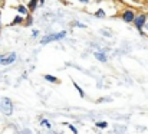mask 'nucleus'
Wrapping results in <instances>:
<instances>
[{"label": "nucleus", "instance_id": "5", "mask_svg": "<svg viewBox=\"0 0 148 134\" xmlns=\"http://www.w3.org/2000/svg\"><path fill=\"white\" fill-rule=\"evenodd\" d=\"M17 59V55L14 53V52H10V53H6L4 55V58L1 59V62H0V65H3V66H7V65H12L14 61Z\"/></svg>", "mask_w": 148, "mask_h": 134}, {"label": "nucleus", "instance_id": "23", "mask_svg": "<svg viewBox=\"0 0 148 134\" xmlns=\"http://www.w3.org/2000/svg\"><path fill=\"white\" fill-rule=\"evenodd\" d=\"M45 1L46 0H39V4H45Z\"/></svg>", "mask_w": 148, "mask_h": 134}, {"label": "nucleus", "instance_id": "11", "mask_svg": "<svg viewBox=\"0 0 148 134\" xmlns=\"http://www.w3.org/2000/svg\"><path fill=\"white\" fill-rule=\"evenodd\" d=\"M72 84H73V87L76 88V91L79 92V97H81V98H85V92H84V89H82V88H81V87H79V85H78V82H75V81H72Z\"/></svg>", "mask_w": 148, "mask_h": 134}, {"label": "nucleus", "instance_id": "16", "mask_svg": "<svg viewBox=\"0 0 148 134\" xmlns=\"http://www.w3.org/2000/svg\"><path fill=\"white\" fill-rule=\"evenodd\" d=\"M68 127H69V130H71L73 134H78V128H76L73 124H68Z\"/></svg>", "mask_w": 148, "mask_h": 134}, {"label": "nucleus", "instance_id": "17", "mask_svg": "<svg viewBox=\"0 0 148 134\" xmlns=\"http://www.w3.org/2000/svg\"><path fill=\"white\" fill-rule=\"evenodd\" d=\"M73 26H78V28H84V29L86 28V25H84V23H79V22H75V23H73Z\"/></svg>", "mask_w": 148, "mask_h": 134}, {"label": "nucleus", "instance_id": "10", "mask_svg": "<svg viewBox=\"0 0 148 134\" xmlns=\"http://www.w3.org/2000/svg\"><path fill=\"white\" fill-rule=\"evenodd\" d=\"M43 79H46L48 82H52V84H59V79H58L56 77L50 75V74H45V75H43Z\"/></svg>", "mask_w": 148, "mask_h": 134}, {"label": "nucleus", "instance_id": "2", "mask_svg": "<svg viewBox=\"0 0 148 134\" xmlns=\"http://www.w3.org/2000/svg\"><path fill=\"white\" fill-rule=\"evenodd\" d=\"M63 38H66V30H62V32H58V33H50L46 35L40 39V45H48L50 42H58V41H62Z\"/></svg>", "mask_w": 148, "mask_h": 134}, {"label": "nucleus", "instance_id": "1", "mask_svg": "<svg viewBox=\"0 0 148 134\" xmlns=\"http://www.w3.org/2000/svg\"><path fill=\"white\" fill-rule=\"evenodd\" d=\"M148 20V15L147 13H140V15H135V19H134V26L137 28V30L140 32V35H145V32H144V25L147 23Z\"/></svg>", "mask_w": 148, "mask_h": 134}, {"label": "nucleus", "instance_id": "3", "mask_svg": "<svg viewBox=\"0 0 148 134\" xmlns=\"http://www.w3.org/2000/svg\"><path fill=\"white\" fill-rule=\"evenodd\" d=\"M0 111L3 114H6V115H12L13 114V102H12L10 98L4 97V98L0 99Z\"/></svg>", "mask_w": 148, "mask_h": 134}, {"label": "nucleus", "instance_id": "19", "mask_svg": "<svg viewBox=\"0 0 148 134\" xmlns=\"http://www.w3.org/2000/svg\"><path fill=\"white\" fill-rule=\"evenodd\" d=\"M38 35H39V30H38V29H35V30L32 32V36H33V38H36Z\"/></svg>", "mask_w": 148, "mask_h": 134}, {"label": "nucleus", "instance_id": "21", "mask_svg": "<svg viewBox=\"0 0 148 134\" xmlns=\"http://www.w3.org/2000/svg\"><path fill=\"white\" fill-rule=\"evenodd\" d=\"M144 29H145V30H147V32H148V20H147V23L144 25Z\"/></svg>", "mask_w": 148, "mask_h": 134}, {"label": "nucleus", "instance_id": "22", "mask_svg": "<svg viewBox=\"0 0 148 134\" xmlns=\"http://www.w3.org/2000/svg\"><path fill=\"white\" fill-rule=\"evenodd\" d=\"M4 55H6V53H0V62H1V59L4 58Z\"/></svg>", "mask_w": 148, "mask_h": 134}, {"label": "nucleus", "instance_id": "14", "mask_svg": "<svg viewBox=\"0 0 148 134\" xmlns=\"http://www.w3.org/2000/svg\"><path fill=\"white\" fill-rule=\"evenodd\" d=\"M95 126H97L98 128H106V127H108V123H106V121H97Z\"/></svg>", "mask_w": 148, "mask_h": 134}, {"label": "nucleus", "instance_id": "12", "mask_svg": "<svg viewBox=\"0 0 148 134\" xmlns=\"http://www.w3.org/2000/svg\"><path fill=\"white\" fill-rule=\"evenodd\" d=\"M25 19H26V20H25V23H23L25 26H30V25L33 23V17H32V15H27Z\"/></svg>", "mask_w": 148, "mask_h": 134}, {"label": "nucleus", "instance_id": "18", "mask_svg": "<svg viewBox=\"0 0 148 134\" xmlns=\"http://www.w3.org/2000/svg\"><path fill=\"white\" fill-rule=\"evenodd\" d=\"M20 134H33L32 133V130H29V128H25V130H22Z\"/></svg>", "mask_w": 148, "mask_h": 134}, {"label": "nucleus", "instance_id": "4", "mask_svg": "<svg viewBox=\"0 0 148 134\" xmlns=\"http://www.w3.org/2000/svg\"><path fill=\"white\" fill-rule=\"evenodd\" d=\"M135 12L132 10V9H125V10H122V13H121V19L125 22V23H132L134 22V19H135Z\"/></svg>", "mask_w": 148, "mask_h": 134}, {"label": "nucleus", "instance_id": "20", "mask_svg": "<svg viewBox=\"0 0 148 134\" xmlns=\"http://www.w3.org/2000/svg\"><path fill=\"white\" fill-rule=\"evenodd\" d=\"M78 1H81V3H84V4H88V3H89V0H78Z\"/></svg>", "mask_w": 148, "mask_h": 134}, {"label": "nucleus", "instance_id": "15", "mask_svg": "<svg viewBox=\"0 0 148 134\" xmlns=\"http://www.w3.org/2000/svg\"><path fill=\"white\" fill-rule=\"evenodd\" d=\"M40 124H42V126H45L46 128H52V124H50V121H49V120H46V118H42Z\"/></svg>", "mask_w": 148, "mask_h": 134}, {"label": "nucleus", "instance_id": "7", "mask_svg": "<svg viewBox=\"0 0 148 134\" xmlns=\"http://www.w3.org/2000/svg\"><path fill=\"white\" fill-rule=\"evenodd\" d=\"M16 10H17V15H20V16H23V17H26L27 15H30L29 10H27V7H26L25 4H19V6H16Z\"/></svg>", "mask_w": 148, "mask_h": 134}, {"label": "nucleus", "instance_id": "6", "mask_svg": "<svg viewBox=\"0 0 148 134\" xmlns=\"http://www.w3.org/2000/svg\"><path fill=\"white\" fill-rule=\"evenodd\" d=\"M94 56L98 59V61H101V62H106L108 61V56H106V53H105V50H95L94 52Z\"/></svg>", "mask_w": 148, "mask_h": 134}, {"label": "nucleus", "instance_id": "24", "mask_svg": "<svg viewBox=\"0 0 148 134\" xmlns=\"http://www.w3.org/2000/svg\"><path fill=\"white\" fill-rule=\"evenodd\" d=\"M0 30H1V12H0Z\"/></svg>", "mask_w": 148, "mask_h": 134}, {"label": "nucleus", "instance_id": "25", "mask_svg": "<svg viewBox=\"0 0 148 134\" xmlns=\"http://www.w3.org/2000/svg\"><path fill=\"white\" fill-rule=\"evenodd\" d=\"M0 1H1V3H3V1H4V0H0Z\"/></svg>", "mask_w": 148, "mask_h": 134}, {"label": "nucleus", "instance_id": "9", "mask_svg": "<svg viewBox=\"0 0 148 134\" xmlns=\"http://www.w3.org/2000/svg\"><path fill=\"white\" fill-rule=\"evenodd\" d=\"M25 23V17L20 16V15H16L13 17V20L10 22V26H16V25H23Z\"/></svg>", "mask_w": 148, "mask_h": 134}, {"label": "nucleus", "instance_id": "8", "mask_svg": "<svg viewBox=\"0 0 148 134\" xmlns=\"http://www.w3.org/2000/svg\"><path fill=\"white\" fill-rule=\"evenodd\" d=\"M38 6H39V0H29V3H27V10H29V13H33L36 9H38Z\"/></svg>", "mask_w": 148, "mask_h": 134}, {"label": "nucleus", "instance_id": "13", "mask_svg": "<svg viewBox=\"0 0 148 134\" xmlns=\"http://www.w3.org/2000/svg\"><path fill=\"white\" fill-rule=\"evenodd\" d=\"M94 15H95L97 17H99V19H103V17L106 16V15H105V12H103V9H98V10H97Z\"/></svg>", "mask_w": 148, "mask_h": 134}]
</instances>
